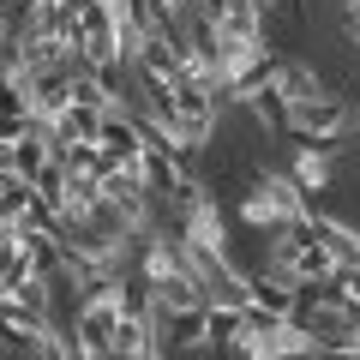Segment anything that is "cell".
I'll return each instance as SVG.
<instances>
[{
    "instance_id": "obj_2",
    "label": "cell",
    "mask_w": 360,
    "mask_h": 360,
    "mask_svg": "<svg viewBox=\"0 0 360 360\" xmlns=\"http://www.w3.org/2000/svg\"><path fill=\"white\" fill-rule=\"evenodd\" d=\"M342 144H312V139H295V156H288V174L307 186V198H330L336 180H342Z\"/></svg>"
},
{
    "instance_id": "obj_1",
    "label": "cell",
    "mask_w": 360,
    "mask_h": 360,
    "mask_svg": "<svg viewBox=\"0 0 360 360\" xmlns=\"http://www.w3.org/2000/svg\"><path fill=\"white\" fill-rule=\"evenodd\" d=\"M307 210H312V198H307V186H300L288 168H258L252 186H246L240 205H234V222H240L246 234H283V229H295V222H307Z\"/></svg>"
},
{
    "instance_id": "obj_3",
    "label": "cell",
    "mask_w": 360,
    "mask_h": 360,
    "mask_svg": "<svg viewBox=\"0 0 360 360\" xmlns=\"http://www.w3.org/2000/svg\"><path fill=\"white\" fill-rule=\"evenodd\" d=\"M270 84H276V90H283V96H288V103H312V96H324V90H330V84H324V78H319V66H312V60H295V54H283V60H276V72H270Z\"/></svg>"
}]
</instances>
